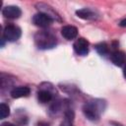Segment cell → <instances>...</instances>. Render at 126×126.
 I'll list each match as a JSON object with an SVG mask.
<instances>
[{
    "instance_id": "6da1fadb",
    "label": "cell",
    "mask_w": 126,
    "mask_h": 126,
    "mask_svg": "<svg viewBox=\"0 0 126 126\" xmlns=\"http://www.w3.org/2000/svg\"><path fill=\"white\" fill-rule=\"evenodd\" d=\"M105 107V102L101 99H93L85 103L83 107L84 114L90 120H97L100 114L103 112Z\"/></svg>"
},
{
    "instance_id": "7a4b0ae2",
    "label": "cell",
    "mask_w": 126,
    "mask_h": 126,
    "mask_svg": "<svg viewBox=\"0 0 126 126\" xmlns=\"http://www.w3.org/2000/svg\"><path fill=\"white\" fill-rule=\"evenodd\" d=\"M34 41L38 48L48 49L56 44V37L48 32H39L34 35Z\"/></svg>"
},
{
    "instance_id": "3957f363",
    "label": "cell",
    "mask_w": 126,
    "mask_h": 126,
    "mask_svg": "<svg viewBox=\"0 0 126 126\" xmlns=\"http://www.w3.org/2000/svg\"><path fill=\"white\" fill-rule=\"evenodd\" d=\"M21 34H22V31L18 26L14 24H8L4 28L3 38L6 39L7 41H16L21 37Z\"/></svg>"
},
{
    "instance_id": "277c9868",
    "label": "cell",
    "mask_w": 126,
    "mask_h": 126,
    "mask_svg": "<svg viewBox=\"0 0 126 126\" xmlns=\"http://www.w3.org/2000/svg\"><path fill=\"white\" fill-rule=\"evenodd\" d=\"M52 22L53 19L42 12H39L32 17V23L39 28H47L52 24Z\"/></svg>"
},
{
    "instance_id": "5b68a950",
    "label": "cell",
    "mask_w": 126,
    "mask_h": 126,
    "mask_svg": "<svg viewBox=\"0 0 126 126\" xmlns=\"http://www.w3.org/2000/svg\"><path fill=\"white\" fill-rule=\"evenodd\" d=\"M73 47H74V50L76 51V53L81 55V56H85L89 52V42L84 37L78 38L74 42Z\"/></svg>"
},
{
    "instance_id": "8992f818",
    "label": "cell",
    "mask_w": 126,
    "mask_h": 126,
    "mask_svg": "<svg viewBox=\"0 0 126 126\" xmlns=\"http://www.w3.org/2000/svg\"><path fill=\"white\" fill-rule=\"evenodd\" d=\"M21 14H22V11L18 6L9 5L4 7L2 10V15L8 19H18L21 16Z\"/></svg>"
},
{
    "instance_id": "52a82bcc",
    "label": "cell",
    "mask_w": 126,
    "mask_h": 126,
    "mask_svg": "<svg viewBox=\"0 0 126 126\" xmlns=\"http://www.w3.org/2000/svg\"><path fill=\"white\" fill-rule=\"evenodd\" d=\"M61 33H62V35L66 39L71 40V39H74L75 37H77V35H78V30L74 26H64L61 29Z\"/></svg>"
},
{
    "instance_id": "ba28073f",
    "label": "cell",
    "mask_w": 126,
    "mask_h": 126,
    "mask_svg": "<svg viewBox=\"0 0 126 126\" xmlns=\"http://www.w3.org/2000/svg\"><path fill=\"white\" fill-rule=\"evenodd\" d=\"M110 59L112 61V63L116 66H122L125 61H126V55L123 51H119V50H116L114 52H112L111 56H110Z\"/></svg>"
},
{
    "instance_id": "9c48e42d",
    "label": "cell",
    "mask_w": 126,
    "mask_h": 126,
    "mask_svg": "<svg viewBox=\"0 0 126 126\" xmlns=\"http://www.w3.org/2000/svg\"><path fill=\"white\" fill-rule=\"evenodd\" d=\"M30 88L28 87H16L11 91V96L13 98H20L24 96H28L30 94Z\"/></svg>"
},
{
    "instance_id": "30bf717a",
    "label": "cell",
    "mask_w": 126,
    "mask_h": 126,
    "mask_svg": "<svg viewBox=\"0 0 126 126\" xmlns=\"http://www.w3.org/2000/svg\"><path fill=\"white\" fill-rule=\"evenodd\" d=\"M76 14L79 18L84 19V20H94L95 19V14L94 11H92L89 8H84L76 11Z\"/></svg>"
},
{
    "instance_id": "8fae6325",
    "label": "cell",
    "mask_w": 126,
    "mask_h": 126,
    "mask_svg": "<svg viewBox=\"0 0 126 126\" xmlns=\"http://www.w3.org/2000/svg\"><path fill=\"white\" fill-rule=\"evenodd\" d=\"M37 98H38V100L40 102L46 103V102H49L52 99V94L49 91L41 90V91H39L37 93Z\"/></svg>"
},
{
    "instance_id": "7c38bea8",
    "label": "cell",
    "mask_w": 126,
    "mask_h": 126,
    "mask_svg": "<svg viewBox=\"0 0 126 126\" xmlns=\"http://www.w3.org/2000/svg\"><path fill=\"white\" fill-rule=\"evenodd\" d=\"M95 49L100 55H105L108 52V46H107V44L105 42H100V43L96 44L95 45Z\"/></svg>"
},
{
    "instance_id": "4fadbf2b",
    "label": "cell",
    "mask_w": 126,
    "mask_h": 126,
    "mask_svg": "<svg viewBox=\"0 0 126 126\" xmlns=\"http://www.w3.org/2000/svg\"><path fill=\"white\" fill-rule=\"evenodd\" d=\"M10 114V108L7 104L5 103H1L0 104V118L1 119H4L6 118L7 116H9Z\"/></svg>"
},
{
    "instance_id": "5bb4252c",
    "label": "cell",
    "mask_w": 126,
    "mask_h": 126,
    "mask_svg": "<svg viewBox=\"0 0 126 126\" xmlns=\"http://www.w3.org/2000/svg\"><path fill=\"white\" fill-rule=\"evenodd\" d=\"M60 126H73V123H72V121H70V120L64 119V120L61 122Z\"/></svg>"
},
{
    "instance_id": "9a60e30c",
    "label": "cell",
    "mask_w": 126,
    "mask_h": 126,
    "mask_svg": "<svg viewBox=\"0 0 126 126\" xmlns=\"http://www.w3.org/2000/svg\"><path fill=\"white\" fill-rule=\"evenodd\" d=\"M119 26H120V27H122V28L126 27V18L120 21V23H119Z\"/></svg>"
},
{
    "instance_id": "2e32d148",
    "label": "cell",
    "mask_w": 126,
    "mask_h": 126,
    "mask_svg": "<svg viewBox=\"0 0 126 126\" xmlns=\"http://www.w3.org/2000/svg\"><path fill=\"white\" fill-rule=\"evenodd\" d=\"M1 126H16V125H14L12 123H9V122H5V123H2Z\"/></svg>"
},
{
    "instance_id": "e0dca14e",
    "label": "cell",
    "mask_w": 126,
    "mask_h": 126,
    "mask_svg": "<svg viewBox=\"0 0 126 126\" xmlns=\"http://www.w3.org/2000/svg\"><path fill=\"white\" fill-rule=\"evenodd\" d=\"M123 75H124V77L126 78V66H125V68H124V70H123Z\"/></svg>"
}]
</instances>
